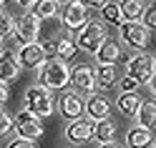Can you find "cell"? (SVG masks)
<instances>
[{
  "mask_svg": "<svg viewBox=\"0 0 156 148\" xmlns=\"http://www.w3.org/2000/svg\"><path fill=\"white\" fill-rule=\"evenodd\" d=\"M71 75H73V71L61 60V58H51V60L41 68L38 83L51 88V91H61V88H66L68 83H71Z\"/></svg>",
  "mask_w": 156,
  "mask_h": 148,
  "instance_id": "1",
  "label": "cell"
},
{
  "mask_svg": "<svg viewBox=\"0 0 156 148\" xmlns=\"http://www.w3.org/2000/svg\"><path fill=\"white\" fill-rule=\"evenodd\" d=\"M25 103H28V111L35 113L38 118H48V115H53V111H55L53 91H51V88H45V85H41V83L33 85V88H28Z\"/></svg>",
  "mask_w": 156,
  "mask_h": 148,
  "instance_id": "2",
  "label": "cell"
},
{
  "mask_svg": "<svg viewBox=\"0 0 156 148\" xmlns=\"http://www.w3.org/2000/svg\"><path fill=\"white\" fill-rule=\"evenodd\" d=\"M106 40H108L106 25L98 23V20H88V25H86L83 30H78V35H76L78 48H81V50H88V53H93V55H96V50H98Z\"/></svg>",
  "mask_w": 156,
  "mask_h": 148,
  "instance_id": "3",
  "label": "cell"
},
{
  "mask_svg": "<svg viewBox=\"0 0 156 148\" xmlns=\"http://www.w3.org/2000/svg\"><path fill=\"white\" fill-rule=\"evenodd\" d=\"M154 68H156V60L151 55H146V53L131 55L129 60H126V71H129V75L133 78V81H139V83H146V85H149L151 78H154Z\"/></svg>",
  "mask_w": 156,
  "mask_h": 148,
  "instance_id": "4",
  "label": "cell"
},
{
  "mask_svg": "<svg viewBox=\"0 0 156 148\" xmlns=\"http://www.w3.org/2000/svg\"><path fill=\"white\" fill-rule=\"evenodd\" d=\"M15 131H18V138H28V141H35V138L43 136V123L35 113H30L25 108L15 115Z\"/></svg>",
  "mask_w": 156,
  "mask_h": 148,
  "instance_id": "5",
  "label": "cell"
},
{
  "mask_svg": "<svg viewBox=\"0 0 156 148\" xmlns=\"http://www.w3.org/2000/svg\"><path fill=\"white\" fill-rule=\"evenodd\" d=\"M18 60H20L23 68H30V71H35V68H43L48 63V48L41 45V43H28V45H20V50L15 53Z\"/></svg>",
  "mask_w": 156,
  "mask_h": 148,
  "instance_id": "6",
  "label": "cell"
},
{
  "mask_svg": "<svg viewBox=\"0 0 156 148\" xmlns=\"http://www.w3.org/2000/svg\"><path fill=\"white\" fill-rule=\"evenodd\" d=\"M15 35L23 45L28 43H38V35H41V18H35L33 13H23L15 20Z\"/></svg>",
  "mask_w": 156,
  "mask_h": 148,
  "instance_id": "7",
  "label": "cell"
},
{
  "mask_svg": "<svg viewBox=\"0 0 156 148\" xmlns=\"http://www.w3.org/2000/svg\"><path fill=\"white\" fill-rule=\"evenodd\" d=\"M121 38L123 43H129L131 48H136V50H146V45H149V28H146L144 23H123L121 25Z\"/></svg>",
  "mask_w": 156,
  "mask_h": 148,
  "instance_id": "8",
  "label": "cell"
},
{
  "mask_svg": "<svg viewBox=\"0 0 156 148\" xmlns=\"http://www.w3.org/2000/svg\"><path fill=\"white\" fill-rule=\"evenodd\" d=\"M63 25L68 30H83L88 25V8L81 0H71L63 10Z\"/></svg>",
  "mask_w": 156,
  "mask_h": 148,
  "instance_id": "9",
  "label": "cell"
},
{
  "mask_svg": "<svg viewBox=\"0 0 156 148\" xmlns=\"http://www.w3.org/2000/svg\"><path fill=\"white\" fill-rule=\"evenodd\" d=\"M71 83L78 93H91L96 91V71L88 65H76L73 68V75H71Z\"/></svg>",
  "mask_w": 156,
  "mask_h": 148,
  "instance_id": "10",
  "label": "cell"
},
{
  "mask_svg": "<svg viewBox=\"0 0 156 148\" xmlns=\"http://www.w3.org/2000/svg\"><path fill=\"white\" fill-rule=\"evenodd\" d=\"M58 105H61L63 118H68V121H78V118H81V113L86 111V101H83V95H81V93H76V91L66 93L61 101H58Z\"/></svg>",
  "mask_w": 156,
  "mask_h": 148,
  "instance_id": "11",
  "label": "cell"
},
{
  "mask_svg": "<svg viewBox=\"0 0 156 148\" xmlns=\"http://www.w3.org/2000/svg\"><path fill=\"white\" fill-rule=\"evenodd\" d=\"M93 126L91 121H86V118H78V121H71V126L66 128V136L71 143H86L93 138Z\"/></svg>",
  "mask_w": 156,
  "mask_h": 148,
  "instance_id": "12",
  "label": "cell"
},
{
  "mask_svg": "<svg viewBox=\"0 0 156 148\" xmlns=\"http://www.w3.org/2000/svg\"><path fill=\"white\" fill-rule=\"evenodd\" d=\"M20 60H18L15 53H3L0 55V81L3 83H10L20 75Z\"/></svg>",
  "mask_w": 156,
  "mask_h": 148,
  "instance_id": "13",
  "label": "cell"
},
{
  "mask_svg": "<svg viewBox=\"0 0 156 148\" xmlns=\"http://www.w3.org/2000/svg\"><path fill=\"white\" fill-rule=\"evenodd\" d=\"M86 111H88V115L93 118V121H106L108 113H111V103H108V98L93 93L88 101H86Z\"/></svg>",
  "mask_w": 156,
  "mask_h": 148,
  "instance_id": "14",
  "label": "cell"
},
{
  "mask_svg": "<svg viewBox=\"0 0 156 148\" xmlns=\"http://www.w3.org/2000/svg\"><path fill=\"white\" fill-rule=\"evenodd\" d=\"M121 58V45L113 40V38H108L98 50H96V63L98 65H116V60Z\"/></svg>",
  "mask_w": 156,
  "mask_h": 148,
  "instance_id": "15",
  "label": "cell"
},
{
  "mask_svg": "<svg viewBox=\"0 0 156 148\" xmlns=\"http://www.w3.org/2000/svg\"><path fill=\"white\" fill-rule=\"evenodd\" d=\"M113 85H119V71H116V65H98L96 68V88L98 91H111Z\"/></svg>",
  "mask_w": 156,
  "mask_h": 148,
  "instance_id": "16",
  "label": "cell"
},
{
  "mask_svg": "<svg viewBox=\"0 0 156 148\" xmlns=\"http://www.w3.org/2000/svg\"><path fill=\"white\" fill-rule=\"evenodd\" d=\"M149 143H154V133L144 126H136L126 133V146L129 148H146Z\"/></svg>",
  "mask_w": 156,
  "mask_h": 148,
  "instance_id": "17",
  "label": "cell"
},
{
  "mask_svg": "<svg viewBox=\"0 0 156 148\" xmlns=\"http://www.w3.org/2000/svg\"><path fill=\"white\" fill-rule=\"evenodd\" d=\"M78 43L76 40H71V38H58L55 40V45H53V53H55V58H61L63 63H68V60H73V58L78 55Z\"/></svg>",
  "mask_w": 156,
  "mask_h": 148,
  "instance_id": "18",
  "label": "cell"
},
{
  "mask_svg": "<svg viewBox=\"0 0 156 148\" xmlns=\"http://www.w3.org/2000/svg\"><path fill=\"white\" fill-rule=\"evenodd\" d=\"M116 105H119V111L123 115H136V113H139V108L144 105V98L139 93H121L119 101H116Z\"/></svg>",
  "mask_w": 156,
  "mask_h": 148,
  "instance_id": "19",
  "label": "cell"
},
{
  "mask_svg": "<svg viewBox=\"0 0 156 148\" xmlns=\"http://www.w3.org/2000/svg\"><path fill=\"white\" fill-rule=\"evenodd\" d=\"M119 5H121V13H123V18H126V23H136V20L144 18V13H146L144 0H119Z\"/></svg>",
  "mask_w": 156,
  "mask_h": 148,
  "instance_id": "20",
  "label": "cell"
},
{
  "mask_svg": "<svg viewBox=\"0 0 156 148\" xmlns=\"http://www.w3.org/2000/svg\"><path fill=\"white\" fill-rule=\"evenodd\" d=\"M93 138L98 143H113V138H116V123L111 121V118H106V121H96Z\"/></svg>",
  "mask_w": 156,
  "mask_h": 148,
  "instance_id": "21",
  "label": "cell"
},
{
  "mask_svg": "<svg viewBox=\"0 0 156 148\" xmlns=\"http://www.w3.org/2000/svg\"><path fill=\"white\" fill-rule=\"evenodd\" d=\"M136 121H139V126L144 128H156V103H149L144 101V105L139 108V113H136Z\"/></svg>",
  "mask_w": 156,
  "mask_h": 148,
  "instance_id": "22",
  "label": "cell"
},
{
  "mask_svg": "<svg viewBox=\"0 0 156 148\" xmlns=\"http://www.w3.org/2000/svg\"><path fill=\"white\" fill-rule=\"evenodd\" d=\"M33 15L45 20V18H55L58 15V3L55 0H35L33 3Z\"/></svg>",
  "mask_w": 156,
  "mask_h": 148,
  "instance_id": "23",
  "label": "cell"
},
{
  "mask_svg": "<svg viewBox=\"0 0 156 148\" xmlns=\"http://www.w3.org/2000/svg\"><path fill=\"white\" fill-rule=\"evenodd\" d=\"M101 15H103V20L106 23H111V25H123L126 23V18L121 13V5L119 3H106L101 8Z\"/></svg>",
  "mask_w": 156,
  "mask_h": 148,
  "instance_id": "24",
  "label": "cell"
},
{
  "mask_svg": "<svg viewBox=\"0 0 156 148\" xmlns=\"http://www.w3.org/2000/svg\"><path fill=\"white\" fill-rule=\"evenodd\" d=\"M13 33H15V20H13V15L5 13V10H0V38H8V35H13Z\"/></svg>",
  "mask_w": 156,
  "mask_h": 148,
  "instance_id": "25",
  "label": "cell"
},
{
  "mask_svg": "<svg viewBox=\"0 0 156 148\" xmlns=\"http://www.w3.org/2000/svg\"><path fill=\"white\" fill-rule=\"evenodd\" d=\"M119 85H121V91H123V93H136V88H139L141 83H139V81H133V78L126 73L121 81H119Z\"/></svg>",
  "mask_w": 156,
  "mask_h": 148,
  "instance_id": "26",
  "label": "cell"
},
{
  "mask_svg": "<svg viewBox=\"0 0 156 148\" xmlns=\"http://www.w3.org/2000/svg\"><path fill=\"white\" fill-rule=\"evenodd\" d=\"M13 126H15V121H13V118L3 111V108H0V136H8Z\"/></svg>",
  "mask_w": 156,
  "mask_h": 148,
  "instance_id": "27",
  "label": "cell"
},
{
  "mask_svg": "<svg viewBox=\"0 0 156 148\" xmlns=\"http://www.w3.org/2000/svg\"><path fill=\"white\" fill-rule=\"evenodd\" d=\"M144 25L149 28H156V3L151 5V8H146V13H144Z\"/></svg>",
  "mask_w": 156,
  "mask_h": 148,
  "instance_id": "28",
  "label": "cell"
},
{
  "mask_svg": "<svg viewBox=\"0 0 156 148\" xmlns=\"http://www.w3.org/2000/svg\"><path fill=\"white\" fill-rule=\"evenodd\" d=\"M5 148H35V143L28 141V138H13V141L8 143Z\"/></svg>",
  "mask_w": 156,
  "mask_h": 148,
  "instance_id": "29",
  "label": "cell"
},
{
  "mask_svg": "<svg viewBox=\"0 0 156 148\" xmlns=\"http://www.w3.org/2000/svg\"><path fill=\"white\" fill-rule=\"evenodd\" d=\"M8 98H10V91H8V83L0 81V105L8 103Z\"/></svg>",
  "mask_w": 156,
  "mask_h": 148,
  "instance_id": "30",
  "label": "cell"
},
{
  "mask_svg": "<svg viewBox=\"0 0 156 148\" xmlns=\"http://www.w3.org/2000/svg\"><path fill=\"white\" fill-rule=\"evenodd\" d=\"M81 3H83L86 8H103L108 0H81Z\"/></svg>",
  "mask_w": 156,
  "mask_h": 148,
  "instance_id": "31",
  "label": "cell"
},
{
  "mask_svg": "<svg viewBox=\"0 0 156 148\" xmlns=\"http://www.w3.org/2000/svg\"><path fill=\"white\" fill-rule=\"evenodd\" d=\"M149 85H151V91L156 93V68H154V78H151V83H149Z\"/></svg>",
  "mask_w": 156,
  "mask_h": 148,
  "instance_id": "32",
  "label": "cell"
},
{
  "mask_svg": "<svg viewBox=\"0 0 156 148\" xmlns=\"http://www.w3.org/2000/svg\"><path fill=\"white\" fill-rule=\"evenodd\" d=\"M15 3H18V5H23V8H25V5H33V3H35V0H15Z\"/></svg>",
  "mask_w": 156,
  "mask_h": 148,
  "instance_id": "33",
  "label": "cell"
},
{
  "mask_svg": "<svg viewBox=\"0 0 156 148\" xmlns=\"http://www.w3.org/2000/svg\"><path fill=\"white\" fill-rule=\"evenodd\" d=\"M98 148H121V146H116V143H101Z\"/></svg>",
  "mask_w": 156,
  "mask_h": 148,
  "instance_id": "34",
  "label": "cell"
},
{
  "mask_svg": "<svg viewBox=\"0 0 156 148\" xmlns=\"http://www.w3.org/2000/svg\"><path fill=\"white\" fill-rule=\"evenodd\" d=\"M0 55H3V38H0Z\"/></svg>",
  "mask_w": 156,
  "mask_h": 148,
  "instance_id": "35",
  "label": "cell"
},
{
  "mask_svg": "<svg viewBox=\"0 0 156 148\" xmlns=\"http://www.w3.org/2000/svg\"><path fill=\"white\" fill-rule=\"evenodd\" d=\"M55 3H71V0H55Z\"/></svg>",
  "mask_w": 156,
  "mask_h": 148,
  "instance_id": "36",
  "label": "cell"
},
{
  "mask_svg": "<svg viewBox=\"0 0 156 148\" xmlns=\"http://www.w3.org/2000/svg\"><path fill=\"white\" fill-rule=\"evenodd\" d=\"M0 10H3V0H0Z\"/></svg>",
  "mask_w": 156,
  "mask_h": 148,
  "instance_id": "37",
  "label": "cell"
},
{
  "mask_svg": "<svg viewBox=\"0 0 156 148\" xmlns=\"http://www.w3.org/2000/svg\"><path fill=\"white\" fill-rule=\"evenodd\" d=\"M154 148H156V146H154Z\"/></svg>",
  "mask_w": 156,
  "mask_h": 148,
  "instance_id": "38",
  "label": "cell"
}]
</instances>
